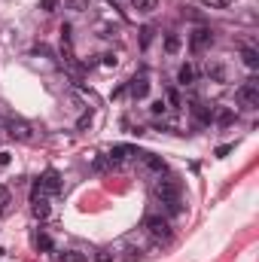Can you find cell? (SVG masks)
I'll list each match as a JSON object with an SVG mask.
<instances>
[{
	"mask_svg": "<svg viewBox=\"0 0 259 262\" xmlns=\"http://www.w3.org/2000/svg\"><path fill=\"white\" fill-rule=\"evenodd\" d=\"M195 79V67L192 64H180V70H177V82L180 85H189Z\"/></svg>",
	"mask_w": 259,
	"mask_h": 262,
	"instance_id": "4fadbf2b",
	"label": "cell"
},
{
	"mask_svg": "<svg viewBox=\"0 0 259 262\" xmlns=\"http://www.w3.org/2000/svg\"><path fill=\"white\" fill-rule=\"evenodd\" d=\"M92 168H95V171H110V168H116V165H113L107 156H98V159L92 162Z\"/></svg>",
	"mask_w": 259,
	"mask_h": 262,
	"instance_id": "d6986e66",
	"label": "cell"
},
{
	"mask_svg": "<svg viewBox=\"0 0 259 262\" xmlns=\"http://www.w3.org/2000/svg\"><path fill=\"white\" fill-rule=\"evenodd\" d=\"M165 52H168V55H177V52H180V37H177V34H168V37H165Z\"/></svg>",
	"mask_w": 259,
	"mask_h": 262,
	"instance_id": "9a60e30c",
	"label": "cell"
},
{
	"mask_svg": "<svg viewBox=\"0 0 259 262\" xmlns=\"http://www.w3.org/2000/svg\"><path fill=\"white\" fill-rule=\"evenodd\" d=\"M6 134H9L12 140H25V143L34 140V128H31L25 119H9V122H6Z\"/></svg>",
	"mask_w": 259,
	"mask_h": 262,
	"instance_id": "8992f818",
	"label": "cell"
},
{
	"mask_svg": "<svg viewBox=\"0 0 259 262\" xmlns=\"http://www.w3.org/2000/svg\"><path fill=\"white\" fill-rule=\"evenodd\" d=\"M9 165V152H0V168H6Z\"/></svg>",
	"mask_w": 259,
	"mask_h": 262,
	"instance_id": "f1b7e54d",
	"label": "cell"
},
{
	"mask_svg": "<svg viewBox=\"0 0 259 262\" xmlns=\"http://www.w3.org/2000/svg\"><path fill=\"white\" fill-rule=\"evenodd\" d=\"M89 125H92V113H82V116H79V122H76V128L82 131V128H89Z\"/></svg>",
	"mask_w": 259,
	"mask_h": 262,
	"instance_id": "d4e9b609",
	"label": "cell"
},
{
	"mask_svg": "<svg viewBox=\"0 0 259 262\" xmlns=\"http://www.w3.org/2000/svg\"><path fill=\"white\" fill-rule=\"evenodd\" d=\"M143 229H146V235H149L153 241H159V244L171 238V223H168V216H162V213L146 216V220H143Z\"/></svg>",
	"mask_w": 259,
	"mask_h": 262,
	"instance_id": "7a4b0ae2",
	"label": "cell"
},
{
	"mask_svg": "<svg viewBox=\"0 0 259 262\" xmlns=\"http://www.w3.org/2000/svg\"><path fill=\"white\" fill-rule=\"evenodd\" d=\"M149 40H153V28H143V31H140V46L146 49V46H149Z\"/></svg>",
	"mask_w": 259,
	"mask_h": 262,
	"instance_id": "cb8c5ba5",
	"label": "cell"
},
{
	"mask_svg": "<svg viewBox=\"0 0 259 262\" xmlns=\"http://www.w3.org/2000/svg\"><path fill=\"white\" fill-rule=\"evenodd\" d=\"M37 250H52V238L49 235H37Z\"/></svg>",
	"mask_w": 259,
	"mask_h": 262,
	"instance_id": "7402d4cb",
	"label": "cell"
},
{
	"mask_svg": "<svg viewBox=\"0 0 259 262\" xmlns=\"http://www.w3.org/2000/svg\"><path fill=\"white\" fill-rule=\"evenodd\" d=\"M210 43H213V31H210V28H195L192 34H189V49H192L195 55L204 52Z\"/></svg>",
	"mask_w": 259,
	"mask_h": 262,
	"instance_id": "277c9868",
	"label": "cell"
},
{
	"mask_svg": "<svg viewBox=\"0 0 259 262\" xmlns=\"http://www.w3.org/2000/svg\"><path fill=\"white\" fill-rule=\"evenodd\" d=\"M101 58H104V67H116L119 64V58H116L113 52H107V55H101Z\"/></svg>",
	"mask_w": 259,
	"mask_h": 262,
	"instance_id": "484cf974",
	"label": "cell"
},
{
	"mask_svg": "<svg viewBox=\"0 0 259 262\" xmlns=\"http://www.w3.org/2000/svg\"><path fill=\"white\" fill-rule=\"evenodd\" d=\"M31 213H34L37 220H46V216L52 213V207H49V198L43 195L37 186H34V192H31Z\"/></svg>",
	"mask_w": 259,
	"mask_h": 262,
	"instance_id": "9c48e42d",
	"label": "cell"
},
{
	"mask_svg": "<svg viewBox=\"0 0 259 262\" xmlns=\"http://www.w3.org/2000/svg\"><path fill=\"white\" fill-rule=\"evenodd\" d=\"M58 262H85V256L79 250H64V253H58Z\"/></svg>",
	"mask_w": 259,
	"mask_h": 262,
	"instance_id": "e0dca14e",
	"label": "cell"
},
{
	"mask_svg": "<svg viewBox=\"0 0 259 262\" xmlns=\"http://www.w3.org/2000/svg\"><path fill=\"white\" fill-rule=\"evenodd\" d=\"M201 3H204L207 9H229L235 0H201Z\"/></svg>",
	"mask_w": 259,
	"mask_h": 262,
	"instance_id": "ffe728a7",
	"label": "cell"
},
{
	"mask_svg": "<svg viewBox=\"0 0 259 262\" xmlns=\"http://www.w3.org/2000/svg\"><path fill=\"white\" fill-rule=\"evenodd\" d=\"M232 122H235V113H232L229 107L217 113V125H220V128H226V125H232Z\"/></svg>",
	"mask_w": 259,
	"mask_h": 262,
	"instance_id": "2e32d148",
	"label": "cell"
},
{
	"mask_svg": "<svg viewBox=\"0 0 259 262\" xmlns=\"http://www.w3.org/2000/svg\"><path fill=\"white\" fill-rule=\"evenodd\" d=\"M168 101H171V104H174V107H180V95H177V92H174V89H171V92H168Z\"/></svg>",
	"mask_w": 259,
	"mask_h": 262,
	"instance_id": "83f0119b",
	"label": "cell"
},
{
	"mask_svg": "<svg viewBox=\"0 0 259 262\" xmlns=\"http://www.w3.org/2000/svg\"><path fill=\"white\" fill-rule=\"evenodd\" d=\"M241 61L250 67V70H256L259 67V52L256 49H244V52H241Z\"/></svg>",
	"mask_w": 259,
	"mask_h": 262,
	"instance_id": "5bb4252c",
	"label": "cell"
},
{
	"mask_svg": "<svg viewBox=\"0 0 259 262\" xmlns=\"http://www.w3.org/2000/svg\"><path fill=\"white\" fill-rule=\"evenodd\" d=\"M107 159L119 168L125 159H140V149H137V146H128V143H119V146H113V149L107 152Z\"/></svg>",
	"mask_w": 259,
	"mask_h": 262,
	"instance_id": "ba28073f",
	"label": "cell"
},
{
	"mask_svg": "<svg viewBox=\"0 0 259 262\" xmlns=\"http://www.w3.org/2000/svg\"><path fill=\"white\" fill-rule=\"evenodd\" d=\"M128 92H131V98H134V101H143V98L149 95V76H146V73L134 76V79L128 82Z\"/></svg>",
	"mask_w": 259,
	"mask_h": 262,
	"instance_id": "30bf717a",
	"label": "cell"
},
{
	"mask_svg": "<svg viewBox=\"0 0 259 262\" xmlns=\"http://www.w3.org/2000/svg\"><path fill=\"white\" fill-rule=\"evenodd\" d=\"M131 6H134L137 12L149 15V12H156V9H159V0H131Z\"/></svg>",
	"mask_w": 259,
	"mask_h": 262,
	"instance_id": "7c38bea8",
	"label": "cell"
},
{
	"mask_svg": "<svg viewBox=\"0 0 259 262\" xmlns=\"http://www.w3.org/2000/svg\"><path fill=\"white\" fill-rule=\"evenodd\" d=\"M238 101H241L244 107H250V110L259 107V82L256 79H247V82L238 89Z\"/></svg>",
	"mask_w": 259,
	"mask_h": 262,
	"instance_id": "5b68a950",
	"label": "cell"
},
{
	"mask_svg": "<svg viewBox=\"0 0 259 262\" xmlns=\"http://www.w3.org/2000/svg\"><path fill=\"white\" fill-rule=\"evenodd\" d=\"M156 198L162 201V207H165L168 213H183L180 180H177V177H159V183H156Z\"/></svg>",
	"mask_w": 259,
	"mask_h": 262,
	"instance_id": "6da1fadb",
	"label": "cell"
},
{
	"mask_svg": "<svg viewBox=\"0 0 259 262\" xmlns=\"http://www.w3.org/2000/svg\"><path fill=\"white\" fill-rule=\"evenodd\" d=\"M192 113H195V119H198V122H204V125H207V122H213V110H210L207 104H192Z\"/></svg>",
	"mask_w": 259,
	"mask_h": 262,
	"instance_id": "8fae6325",
	"label": "cell"
},
{
	"mask_svg": "<svg viewBox=\"0 0 259 262\" xmlns=\"http://www.w3.org/2000/svg\"><path fill=\"white\" fill-rule=\"evenodd\" d=\"M95 262H116V253L110 247H101V250H95Z\"/></svg>",
	"mask_w": 259,
	"mask_h": 262,
	"instance_id": "ac0fdd59",
	"label": "cell"
},
{
	"mask_svg": "<svg viewBox=\"0 0 259 262\" xmlns=\"http://www.w3.org/2000/svg\"><path fill=\"white\" fill-rule=\"evenodd\" d=\"M67 3H70L73 9H82V0H67Z\"/></svg>",
	"mask_w": 259,
	"mask_h": 262,
	"instance_id": "f546056e",
	"label": "cell"
},
{
	"mask_svg": "<svg viewBox=\"0 0 259 262\" xmlns=\"http://www.w3.org/2000/svg\"><path fill=\"white\" fill-rule=\"evenodd\" d=\"M34 186H37V189H40L43 195H46V192H49V195H55V192H61V174L49 168L46 174H40V180H37Z\"/></svg>",
	"mask_w": 259,
	"mask_h": 262,
	"instance_id": "3957f363",
	"label": "cell"
},
{
	"mask_svg": "<svg viewBox=\"0 0 259 262\" xmlns=\"http://www.w3.org/2000/svg\"><path fill=\"white\" fill-rule=\"evenodd\" d=\"M140 168H143V174L162 177L165 174V159L162 156H153V152H140Z\"/></svg>",
	"mask_w": 259,
	"mask_h": 262,
	"instance_id": "52a82bcc",
	"label": "cell"
},
{
	"mask_svg": "<svg viewBox=\"0 0 259 262\" xmlns=\"http://www.w3.org/2000/svg\"><path fill=\"white\" fill-rule=\"evenodd\" d=\"M232 149H235V146H232V143H226V146H217V156H220V159H226V156H229V152H232Z\"/></svg>",
	"mask_w": 259,
	"mask_h": 262,
	"instance_id": "4316f807",
	"label": "cell"
},
{
	"mask_svg": "<svg viewBox=\"0 0 259 262\" xmlns=\"http://www.w3.org/2000/svg\"><path fill=\"white\" fill-rule=\"evenodd\" d=\"M165 110H168V104H165V101H162V98H159V101H153V104H149V113H153V116H162V113H165Z\"/></svg>",
	"mask_w": 259,
	"mask_h": 262,
	"instance_id": "44dd1931",
	"label": "cell"
},
{
	"mask_svg": "<svg viewBox=\"0 0 259 262\" xmlns=\"http://www.w3.org/2000/svg\"><path fill=\"white\" fill-rule=\"evenodd\" d=\"M58 3H61V0H40V9H43V12H55Z\"/></svg>",
	"mask_w": 259,
	"mask_h": 262,
	"instance_id": "603a6c76",
	"label": "cell"
}]
</instances>
